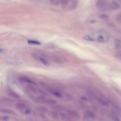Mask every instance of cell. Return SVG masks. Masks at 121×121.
<instances>
[{
    "label": "cell",
    "instance_id": "obj_29",
    "mask_svg": "<svg viewBox=\"0 0 121 121\" xmlns=\"http://www.w3.org/2000/svg\"><path fill=\"white\" fill-rule=\"evenodd\" d=\"M115 57L118 59L121 60V54H118L115 55Z\"/></svg>",
    "mask_w": 121,
    "mask_h": 121
},
{
    "label": "cell",
    "instance_id": "obj_2",
    "mask_svg": "<svg viewBox=\"0 0 121 121\" xmlns=\"http://www.w3.org/2000/svg\"><path fill=\"white\" fill-rule=\"evenodd\" d=\"M48 99L44 96L42 95L35 97L34 100V102L37 103L47 104Z\"/></svg>",
    "mask_w": 121,
    "mask_h": 121
},
{
    "label": "cell",
    "instance_id": "obj_16",
    "mask_svg": "<svg viewBox=\"0 0 121 121\" xmlns=\"http://www.w3.org/2000/svg\"><path fill=\"white\" fill-rule=\"evenodd\" d=\"M78 5V3L76 1H74L73 3L70 6V9L73 10L75 9Z\"/></svg>",
    "mask_w": 121,
    "mask_h": 121
},
{
    "label": "cell",
    "instance_id": "obj_19",
    "mask_svg": "<svg viewBox=\"0 0 121 121\" xmlns=\"http://www.w3.org/2000/svg\"><path fill=\"white\" fill-rule=\"evenodd\" d=\"M41 62L44 65L46 66H48L49 65V62L47 60L42 58H39V59Z\"/></svg>",
    "mask_w": 121,
    "mask_h": 121
},
{
    "label": "cell",
    "instance_id": "obj_27",
    "mask_svg": "<svg viewBox=\"0 0 121 121\" xmlns=\"http://www.w3.org/2000/svg\"><path fill=\"white\" fill-rule=\"evenodd\" d=\"M9 117L7 116H4L2 117V120L4 121H7L9 120Z\"/></svg>",
    "mask_w": 121,
    "mask_h": 121
},
{
    "label": "cell",
    "instance_id": "obj_11",
    "mask_svg": "<svg viewBox=\"0 0 121 121\" xmlns=\"http://www.w3.org/2000/svg\"><path fill=\"white\" fill-rule=\"evenodd\" d=\"M0 111L1 113L6 114H13L15 113L13 111L6 108H2L0 109Z\"/></svg>",
    "mask_w": 121,
    "mask_h": 121
},
{
    "label": "cell",
    "instance_id": "obj_13",
    "mask_svg": "<svg viewBox=\"0 0 121 121\" xmlns=\"http://www.w3.org/2000/svg\"><path fill=\"white\" fill-rule=\"evenodd\" d=\"M60 118L62 120H69L70 118L66 114L63 113L60 114Z\"/></svg>",
    "mask_w": 121,
    "mask_h": 121
},
{
    "label": "cell",
    "instance_id": "obj_15",
    "mask_svg": "<svg viewBox=\"0 0 121 121\" xmlns=\"http://www.w3.org/2000/svg\"><path fill=\"white\" fill-rule=\"evenodd\" d=\"M28 43L29 44H30L39 45L41 44L39 42L32 40H28Z\"/></svg>",
    "mask_w": 121,
    "mask_h": 121
},
{
    "label": "cell",
    "instance_id": "obj_24",
    "mask_svg": "<svg viewBox=\"0 0 121 121\" xmlns=\"http://www.w3.org/2000/svg\"><path fill=\"white\" fill-rule=\"evenodd\" d=\"M117 21L119 23L121 24V15H118L117 16L116 18Z\"/></svg>",
    "mask_w": 121,
    "mask_h": 121
},
{
    "label": "cell",
    "instance_id": "obj_3",
    "mask_svg": "<svg viewBox=\"0 0 121 121\" xmlns=\"http://www.w3.org/2000/svg\"><path fill=\"white\" fill-rule=\"evenodd\" d=\"M19 82L22 83H29L31 84L36 85V83L33 80H32L29 78L25 76H21L20 77L19 79Z\"/></svg>",
    "mask_w": 121,
    "mask_h": 121
},
{
    "label": "cell",
    "instance_id": "obj_6",
    "mask_svg": "<svg viewBox=\"0 0 121 121\" xmlns=\"http://www.w3.org/2000/svg\"><path fill=\"white\" fill-rule=\"evenodd\" d=\"M67 113L70 116L76 119H79L80 116L79 114L74 111L69 110L67 111Z\"/></svg>",
    "mask_w": 121,
    "mask_h": 121
},
{
    "label": "cell",
    "instance_id": "obj_26",
    "mask_svg": "<svg viewBox=\"0 0 121 121\" xmlns=\"http://www.w3.org/2000/svg\"><path fill=\"white\" fill-rule=\"evenodd\" d=\"M31 111L28 108H27L24 111V113L26 115H29L30 114Z\"/></svg>",
    "mask_w": 121,
    "mask_h": 121
},
{
    "label": "cell",
    "instance_id": "obj_17",
    "mask_svg": "<svg viewBox=\"0 0 121 121\" xmlns=\"http://www.w3.org/2000/svg\"><path fill=\"white\" fill-rule=\"evenodd\" d=\"M82 38L85 40L89 41H95L94 39L91 38L88 35L85 36L83 37Z\"/></svg>",
    "mask_w": 121,
    "mask_h": 121
},
{
    "label": "cell",
    "instance_id": "obj_32",
    "mask_svg": "<svg viewBox=\"0 0 121 121\" xmlns=\"http://www.w3.org/2000/svg\"><path fill=\"white\" fill-rule=\"evenodd\" d=\"M96 22V21L95 20H93L90 21V23H94Z\"/></svg>",
    "mask_w": 121,
    "mask_h": 121
},
{
    "label": "cell",
    "instance_id": "obj_22",
    "mask_svg": "<svg viewBox=\"0 0 121 121\" xmlns=\"http://www.w3.org/2000/svg\"><path fill=\"white\" fill-rule=\"evenodd\" d=\"M53 94L56 96L58 97H61V95L59 92L55 91H54Z\"/></svg>",
    "mask_w": 121,
    "mask_h": 121
},
{
    "label": "cell",
    "instance_id": "obj_23",
    "mask_svg": "<svg viewBox=\"0 0 121 121\" xmlns=\"http://www.w3.org/2000/svg\"><path fill=\"white\" fill-rule=\"evenodd\" d=\"M54 108L55 110L58 111L61 110L62 109V107L59 105L56 106Z\"/></svg>",
    "mask_w": 121,
    "mask_h": 121
},
{
    "label": "cell",
    "instance_id": "obj_25",
    "mask_svg": "<svg viewBox=\"0 0 121 121\" xmlns=\"http://www.w3.org/2000/svg\"><path fill=\"white\" fill-rule=\"evenodd\" d=\"M97 39L99 41L102 42L104 40V38L102 36L99 35Z\"/></svg>",
    "mask_w": 121,
    "mask_h": 121
},
{
    "label": "cell",
    "instance_id": "obj_4",
    "mask_svg": "<svg viewBox=\"0 0 121 121\" xmlns=\"http://www.w3.org/2000/svg\"><path fill=\"white\" fill-rule=\"evenodd\" d=\"M119 4L116 2H113L108 4V10L112 11L118 9L120 7Z\"/></svg>",
    "mask_w": 121,
    "mask_h": 121
},
{
    "label": "cell",
    "instance_id": "obj_37",
    "mask_svg": "<svg viewBox=\"0 0 121 121\" xmlns=\"http://www.w3.org/2000/svg\"><path fill=\"white\" fill-rule=\"evenodd\" d=\"M120 2H121V1Z\"/></svg>",
    "mask_w": 121,
    "mask_h": 121
},
{
    "label": "cell",
    "instance_id": "obj_10",
    "mask_svg": "<svg viewBox=\"0 0 121 121\" xmlns=\"http://www.w3.org/2000/svg\"><path fill=\"white\" fill-rule=\"evenodd\" d=\"M8 94L10 97L15 98L18 99L20 97V96L18 94L12 91H9Z\"/></svg>",
    "mask_w": 121,
    "mask_h": 121
},
{
    "label": "cell",
    "instance_id": "obj_21",
    "mask_svg": "<svg viewBox=\"0 0 121 121\" xmlns=\"http://www.w3.org/2000/svg\"><path fill=\"white\" fill-rule=\"evenodd\" d=\"M69 0H61V4L63 6H66L68 4L69 1Z\"/></svg>",
    "mask_w": 121,
    "mask_h": 121
},
{
    "label": "cell",
    "instance_id": "obj_31",
    "mask_svg": "<svg viewBox=\"0 0 121 121\" xmlns=\"http://www.w3.org/2000/svg\"><path fill=\"white\" fill-rule=\"evenodd\" d=\"M115 41L117 43H121V41L120 40L118 39H115Z\"/></svg>",
    "mask_w": 121,
    "mask_h": 121
},
{
    "label": "cell",
    "instance_id": "obj_34",
    "mask_svg": "<svg viewBox=\"0 0 121 121\" xmlns=\"http://www.w3.org/2000/svg\"><path fill=\"white\" fill-rule=\"evenodd\" d=\"M82 99L85 100H87L86 97H82Z\"/></svg>",
    "mask_w": 121,
    "mask_h": 121
},
{
    "label": "cell",
    "instance_id": "obj_36",
    "mask_svg": "<svg viewBox=\"0 0 121 121\" xmlns=\"http://www.w3.org/2000/svg\"><path fill=\"white\" fill-rule=\"evenodd\" d=\"M74 0H69L70 1H73Z\"/></svg>",
    "mask_w": 121,
    "mask_h": 121
},
{
    "label": "cell",
    "instance_id": "obj_9",
    "mask_svg": "<svg viewBox=\"0 0 121 121\" xmlns=\"http://www.w3.org/2000/svg\"><path fill=\"white\" fill-rule=\"evenodd\" d=\"M15 106L17 109L22 111L27 108V105L25 104L22 103H17L15 105Z\"/></svg>",
    "mask_w": 121,
    "mask_h": 121
},
{
    "label": "cell",
    "instance_id": "obj_18",
    "mask_svg": "<svg viewBox=\"0 0 121 121\" xmlns=\"http://www.w3.org/2000/svg\"><path fill=\"white\" fill-rule=\"evenodd\" d=\"M99 17L101 19L106 20L109 18V17L106 14H102L99 15Z\"/></svg>",
    "mask_w": 121,
    "mask_h": 121
},
{
    "label": "cell",
    "instance_id": "obj_12",
    "mask_svg": "<svg viewBox=\"0 0 121 121\" xmlns=\"http://www.w3.org/2000/svg\"><path fill=\"white\" fill-rule=\"evenodd\" d=\"M36 108L39 111L43 113H46L48 111L47 108L44 106H37L36 107Z\"/></svg>",
    "mask_w": 121,
    "mask_h": 121
},
{
    "label": "cell",
    "instance_id": "obj_1",
    "mask_svg": "<svg viewBox=\"0 0 121 121\" xmlns=\"http://www.w3.org/2000/svg\"><path fill=\"white\" fill-rule=\"evenodd\" d=\"M108 4L103 0H99L97 2L96 6L97 8L102 11H104L108 9Z\"/></svg>",
    "mask_w": 121,
    "mask_h": 121
},
{
    "label": "cell",
    "instance_id": "obj_28",
    "mask_svg": "<svg viewBox=\"0 0 121 121\" xmlns=\"http://www.w3.org/2000/svg\"><path fill=\"white\" fill-rule=\"evenodd\" d=\"M101 104L104 106L108 107V104L105 101H101Z\"/></svg>",
    "mask_w": 121,
    "mask_h": 121
},
{
    "label": "cell",
    "instance_id": "obj_33",
    "mask_svg": "<svg viewBox=\"0 0 121 121\" xmlns=\"http://www.w3.org/2000/svg\"><path fill=\"white\" fill-rule=\"evenodd\" d=\"M108 25L109 26L112 27H113L115 26L114 25V24L112 23H109L108 24Z\"/></svg>",
    "mask_w": 121,
    "mask_h": 121
},
{
    "label": "cell",
    "instance_id": "obj_5",
    "mask_svg": "<svg viewBox=\"0 0 121 121\" xmlns=\"http://www.w3.org/2000/svg\"><path fill=\"white\" fill-rule=\"evenodd\" d=\"M26 91L30 94H36L38 93L37 90L31 85L29 84L26 85Z\"/></svg>",
    "mask_w": 121,
    "mask_h": 121
},
{
    "label": "cell",
    "instance_id": "obj_30",
    "mask_svg": "<svg viewBox=\"0 0 121 121\" xmlns=\"http://www.w3.org/2000/svg\"><path fill=\"white\" fill-rule=\"evenodd\" d=\"M115 46L116 48H118L120 47V44L118 43H116L115 44Z\"/></svg>",
    "mask_w": 121,
    "mask_h": 121
},
{
    "label": "cell",
    "instance_id": "obj_20",
    "mask_svg": "<svg viewBox=\"0 0 121 121\" xmlns=\"http://www.w3.org/2000/svg\"><path fill=\"white\" fill-rule=\"evenodd\" d=\"M55 100L53 99H48L47 104H55L56 103Z\"/></svg>",
    "mask_w": 121,
    "mask_h": 121
},
{
    "label": "cell",
    "instance_id": "obj_35",
    "mask_svg": "<svg viewBox=\"0 0 121 121\" xmlns=\"http://www.w3.org/2000/svg\"><path fill=\"white\" fill-rule=\"evenodd\" d=\"M54 0H49L52 3L54 1Z\"/></svg>",
    "mask_w": 121,
    "mask_h": 121
},
{
    "label": "cell",
    "instance_id": "obj_8",
    "mask_svg": "<svg viewBox=\"0 0 121 121\" xmlns=\"http://www.w3.org/2000/svg\"><path fill=\"white\" fill-rule=\"evenodd\" d=\"M95 117V115L92 112L90 111H86L84 113L83 117L85 119L89 118H93Z\"/></svg>",
    "mask_w": 121,
    "mask_h": 121
},
{
    "label": "cell",
    "instance_id": "obj_7",
    "mask_svg": "<svg viewBox=\"0 0 121 121\" xmlns=\"http://www.w3.org/2000/svg\"><path fill=\"white\" fill-rule=\"evenodd\" d=\"M48 116L51 118L54 119H58L59 118V115L55 111L51 110L48 113Z\"/></svg>",
    "mask_w": 121,
    "mask_h": 121
},
{
    "label": "cell",
    "instance_id": "obj_14",
    "mask_svg": "<svg viewBox=\"0 0 121 121\" xmlns=\"http://www.w3.org/2000/svg\"><path fill=\"white\" fill-rule=\"evenodd\" d=\"M0 101L2 102L9 103H11L13 102V100L11 99L4 97L1 98Z\"/></svg>",
    "mask_w": 121,
    "mask_h": 121
}]
</instances>
